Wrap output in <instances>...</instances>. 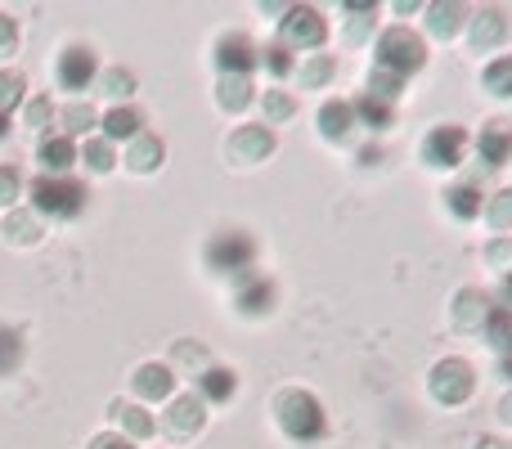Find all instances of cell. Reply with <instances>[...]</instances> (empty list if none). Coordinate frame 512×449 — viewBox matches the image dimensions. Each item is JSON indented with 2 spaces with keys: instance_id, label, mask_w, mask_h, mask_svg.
Listing matches in <instances>:
<instances>
[{
  "instance_id": "38",
  "label": "cell",
  "mask_w": 512,
  "mask_h": 449,
  "mask_svg": "<svg viewBox=\"0 0 512 449\" xmlns=\"http://www.w3.org/2000/svg\"><path fill=\"white\" fill-rule=\"evenodd\" d=\"M99 90H104L108 99H117V104H122V99L135 95V77L126 68H108L104 77H99Z\"/></svg>"
},
{
  "instance_id": "13",
  "label": "cell",
  "mask_w": 512,
  "mask_h": 449,
  "mask_svg": "<svg viewBox=\"0 0 512 449\" xmlns=\"http://www.w3.org/2000/svg\"><path fill=\"white\" fill-rule=\"evenodd\" d=\"M477 158L486 171H499L512 162V122L504 117H495V122H486L477 131Z\"/></svg>"
},
{
  "instance_id": "44",
  "label": "cell",
  "mask_w": 512,
  "mask_h": 449,
  "mask_svg": "<svg viewBox=\"0 0 512 449\" xmlns=\"http://www.w3.org/2000/svg\"><path fill=\"white\" fill-rule=\"evenodd\" d=\"M90 449H140V445L126 441V436H117V432H104V436H95V441H90Z\"/></svg>"
},
{
  "instance_id": "6",
  "label": "cell",
  "mask_w": 512,
  "mask_h": 449,
  "mask_svg": "<svg viewBox=\"0 0 512 449\" xmlns=\"http://www.w3.org/2000/svg\"><path fill=\"white\" fill-rule=\"evenodd\" d=\"M468 149H472V135L463 131L459 122H441V126H432V131H427L423 162H427V167H436V171H454V167H463Z\"/></svg>"
},
{
  "instance_id": "30",
  "label": "cell",
  "mask_w": 512,
  "mask_h": 449,
  "mask_svg": "<svg viewBox=\"0 0 512 449\" xmlns=\"http://www.w3.org/2000/svg\"><path fill=\"white\" fill-rule=\"evenodd\" d=\"M23 355H27L23 333H18V328H9V324H0V378H9V373L23 364Z\"/></svg>"
},
{
  "instance_id": "39",
  "label": "cell",
  "mask_w": 512,
  "mask_h": 449,
  "mask_svg": "<svg viewBox=\"0 0 512 449\" xmlns=\"http://www.w3.org/2000/svg\"><path fill=\"white\" fill-rule=\"evenodd\" d=\"M400 90H405V77H396V72H382V68H373V72H369V95L391 99V104H396Z\"/></svg>"
},
{
  "instance_id": "41",
  "label": "cell",
  "mask_w": 512,
  "mask_h": 449,
  "mask_svg": "<svg viewBox=\"0 0 512 449\" xmlns=\"http://www.w3.org/2000/svg\"><path fill=\"white\" fill-rule=\"evenodd\" d=\"M50 122H54V99H32L27 104V126L32 131H50Z\"/></svg>"
},
{
  "instance_id": "20",
  "label": "cell",
  "mask_w": 512,
  "mask_h": 449,
  "mask_svg": "<svg viewBox=\"0 0 512 449\" xmlns=\"http://www.w3.org/2000/svg\"><path fill=\"white\" fill-rule=\"evenodd\" d=\"M319 135L324 140H333V144H342V140H351V131H355V113H351V99H328L324 108H319Z\"/></svg>"
},
{
  "instance_id": "25",
  "label": "cell",
  "mask_w": 512,
  "mask_h": 449,
  "mask_svg": "<svg viewBox=\"0 0 512 449\" xmlns=\"http://www.w3.org/2000/svg\"><path fill=\"white\" fill-rule=\"evenodd\" d=\"M252 77H221L216 81V104L225 108V113H243V108L252 104Z\"/></svg>"
},
{
  "instance_id": "47",
  "label": "cell",
  "mask_w": 512,
  "mask_h": 449,
  "mask_svg": "<svg viewBox=\"0 0 512 449\" xmlns=\"http://www.w3.org/2000/svg\"><path fill=\"white\" fill-rule=\"evenodd\" d=\"M499 418H504V423H512V396L504 400V405H499Z\"/></svg>"
},
{
  "instance_id": "36",
  "label": "cell",
  "mask_w": 512,
  "mask_h": 449,
  "mask_svg": "<svg viewBox=\"0 0 512 449\" xmlns=\"http://www.w3.org/2000/svg\"><path fill=\"white\" fill-rule=\"evenodd\" d=\"M59 122H63V135H68V140H72V135H90V126H99V122H95V108H90V104L63 108Z\"/></svg>"
},
{
  "instance_id": "46",
  "label": "cell",
  "mask_w": 512,
  "mask_h": 449,
  "mask_svg": "<svg viewBox=\"0 0 512 449\" xmlns=\"http://www.w3.org/2000/svg\"><path fill=\"white\" fill-rule=\"evenodd\" d=\"M499 378L512 382V355H504V360H499Z\"/></svg>"
},
{
  "instance_id": "40",
  "label": "cell",
  "mask_w": 512,
  "mask_h": 449,
  "mask_svg": "<svg viewBox=\"0 0 512 449\" xmlns=\"http://www.w3.org/2000/svg\"><path fill=\"white\" fill-rule=\"evenodd\" d=\"M18 194H23V176H18V167H0V207H14Z\"/></svg>"
},
{
  "instance_id": "29",
  "label": "cell",
  "mask_w": 512,
  "mask_h": 449,
  "mask_svg": "<svg viewBox=\"0 0 512 449\" xmlns=\"http://www.w3.org/2000/svg\"><path fill=\"white\" fill-rule=\"evenodd\" d=\"M333 72H337V59H333V54H310V59L297 68V81H301L306 90H319V86H328V81H333Z\"/></svg>"
},
{
  "instance_id": "34",
  "label": "cell",
  "mask_w": 512,
  "mask_h": 449,
  "mask_svg": "<svg viewBox=\"0 0 512 449\" xmlns=\"http://www.w3.org/2000/svg\"><path fill=\"white\" fill-rule=\"evenodd\" d=\"M486 225L495 229V234H508L512 229V189H499L495 198H486Z\"/></svg>"
},
{
  "instance_id": "10",
  "label": "cell",
  "mask_w": 512,
  "mask_h": 449,
  "mask_svg": "<svg viewBox=\"0 0 512 449\" xmlns=\"http://www.w3.org/2000/svg\"><path fill=\"white\" fill-rule=\"evenodd\" d=\"M162 427H167L176 441H189V436H198L207 427V405L198 391H189V396H171L167 400V414H162Z\"/></svg>"
},
{
  "instance_id": "27",
  "label": "cell",
  "mask_w": 512,
  "mask_h": 449,
  "mask_svg": "<svg viewBox=\"0 0 512 449\" xmlns=\"http://www.w3.org/2000/svg\"><path fill=\"white\" fill-rule=\"evenodd\" d=\"M113 414H117V423H122V436H126V441H149V436L158 432L153 414H144L140 405H117Z\"/></svg>"
},
{
  "instance_id": "5",
  "label": "cell",
  "mask_w": 512,
  "mask_h": 449,
  "mask_svg": "<svg viewBox=\"0 0 512 449\" xmlns=\"http://www.w3.org/2000/svg\"><path fill=\"white\" fill-rule=\"evenodd\" d=\"M427 391H432L436 405L459 409V405H468L472 391H477V369H472L468 360H459V355H450V360H441L432 369V378H427Z\"/></svg>"
},
{
  "instance_id": "32",
  "label": "cell",
  "mask_w": 512,
  "mask_h": 449,
  "mask_svg": "<svg viewBox=\"0 0 512 449\" xmlns=\"http://www.w3.org/2000/svg\"><path fill=\"white\" fill-rule=\"evenodd\" d=\"M5 238H9V243H36V238H41V216H36V212H14V216H9V221H5Z\"/></svg>"
},
{
  "instance_id": "3",
  "label": "cell",
  "mask_w": 512,
  "mask_h": 449,
  "mask_svg": "<svg viewBox=\"0 0 512 449\" xmlns=\"http://www.w3.org/2000/svg\"><path fill=\"white\" fill-rule=\"evenodd\" d=\"M373 54H378V63H373V68L396 72V77H405V81L414 77V72L427 68V41L414 32V27H405V23L387 27V32L378 36V45H373Z\"/></svg>"
},
{
  "instance_id": "18",
  "label": "cell",
  "mask_w": 512,
  "mask_h": 449,
  "mask_svg": "<svg viewBox=\"0 0 512 449\" xmlns=\"http://www.w3.org/2000/svg\"><path fill=\"white\" fill-rule=\"evenodd\" d=\"M463 27H468V5H459V0H436V5H427V32H432L436 41H450Z\"/></svg>"
},
{
  "instance_id": "8",
  "label": "cell",
  "mask_w": 512,
  "mask_h": 449,
  "mask_svg": "<svg viewBox=\"0 0 512 449\" xmlns=\"http://www.w3.org/2000/svg\"><path fill=\"white\" fill-rule=\"evenodd\" d=\"M256 63H261V45L248 32H221V41H216V68H221V77H248Z\"/></svg>"
},
{
  "instance_id": "2",
  "label": "cell",
  "mask_w": 512,
  "mask_h": 449,
  "mask_svg": "<svg viewBox=\"0 0 512 449\" xmlns=\"http://www.w3.org/2000/svg\"><path fill=\"white\" fill-rule=\"evenodd\" d=\"M27 198L41 221H77L90 203V189L77 176H36L27 185Z\"/></svg>"
},
{
  "instance_id": "1",
  "label": "cell",
  "mask_w": 512,
  "mask_h": 449,
  "mask_svg": "<svg viewBox=\"0 0 512 449\" xmlns=\"http://www.w3.org/2000/svg\"><path fill=\"white\" fill-rule=\"evenodd\" d=\"M274 423L292 445H319L328 436L324 405H319V396H310L301 387H288L274 396Z\"/></svg>"
},
{
  "instance_id": "23",
  "label": "cell",
  "mask_w": 512,
  "mask_h": 449,
  "mask_svg": "<svg viewBox=\"0 0 512 449\" xmlns=\"http://www.w3.org/2000/svg\"><path fill=\"white\" fill-rule=\"evenodd\" d=\"M99 126H104V140L108 144H131L135 135H144V117L135 113L131 104H113Z\"/></svg>"
},
{
  "instance_id": "4",
  "label": "cell",
  "mask_w": 512,
  "mask_h": 449,
  "mask_svg": "<svg viewBox=\"0 0 512 449\" xmlns=\"http://www.w3.org/2000/svg\"><path fill=\"white\" fill-rule=\"evenodd\" d=\"M203 261H207L212 274H230V279H239V274L256 270V238L248 234V229H221V234H212Z\"/></svg>"
},
{
  "instance_id": "19",
  "label": "cell",
  "mask_w": 512,
  "mask_h": 449,
  "mask_svg": "<svg viewBox=\"0 0 512 449\" xmlns=\"http://www.w3.org/2000/svg\"><path fill=\"white\" fill-rule=\"evenodd\" d=\"M36 162L45 167V176H72V162H77V144L68 135H45L36 144Z\"/></svg>"
},
{
  "instance_id": "35",
  "label": "cell",
  "mask_w": 512,
  "mask_h": 449,
  "mask_svg": "<svg viewBox=\"0 0 512 449\" xmlns=\"http://www.w3.org/2000/svg\"><path fill=\"white\" fill-rule=\"evenodd\" d=\"M27 99V77L23 72H0V113L14 117V108Z\"/></svg>"
},
{
  "instance_id": "9",
  "label": "cell",
  "mask_w": 512,
  "mask_h": 449,
  "mask_svg": "<svg viewBox=\"0 0 512 449\" xmlns=\"http://www.w3.org/2000/svg\"><path fill=\"white\" fill-rule=\"evenodd\" d=\"M95 77H99V59L90 45H68V50L59 54V63H54V81H59L63 90H72V95L90 90Z\"/></svg>"
},
{
  "instance_id": "17",
  "label": "cell",
  "mask_w": 512,
  "mask_h": 449,
  "mask_svg": "<svg viewBox=\"0 0 512 449\" xmlns=\"http://www.w3.org/2000/svg\"><path fill=\"white\" fill-rule=\"evenodd\" d=\"M234 391H239V373L225 369V364H203L198 369V396H203V405H225V400H234Z\"/></svg>"
},
{
  "instance_id": "43",
  "label": "cell",
  "mask_w": 512,
  "mask_h": 449,
  "mask_svg": "<svg viewBox=\"0 0 512 449\" xmlns=\"http://www.w3.org/2000/svg\"><path fill=\"white\" fill-rule=\"evenodd\" d=\"M14 50H18V23L9 14H0V59L14 54Z\"/></svg>"
},
{
  "instance_id": "28",
  "label": "cell",
  "mask_w": 512,
  "mask_h": 449,
  "mask_svg": "<svg viewBox=\"0 0 512 449\" xmlns=\"http://www.w3.org/2000/svg\"><path fill=\"white\" fill-rule=\"evenodd\" d=\"M481 86H486V95H495V99H512V54H499V59L486 63Z\"/></svg>"
},
{
  "instance_id": "37",
  "label": "cell",
  "mask_w": 512,
  "mask_h": 449,
  "mask_svg": "<svg viewBox=\"0 0 512 449\" xmlns=\"http://www.w3.org/2000/svg\"><path fill=\"white\" fill-rule=\"evenodd\" d=\"M261 108H265V117H270V126H279V122H288V117L297 113V99H292L288 90H265Z\"/></svg>"
},
{
  "instance_id": "11",
  "label": "cell",
  "mask_w": 512,
  "mask_h": 449,
  "mask_svg": "<svg viewBox=\"0 0 512 449\" xmlns=\"http://www.w3.org/2000/svg\"><path fill=\"white\" fill-rule=\"evenodd\" d=\"M274 126H239V131L230 135V144H225V153H230L234 162H243V167H256V162H265L274 153Z\"/></svg>"
},
{
  "instance_id": "24",
  "label": "cell",
  "mask_w": 512,
  "mask_h": 449,
  "mask_svg": "<svg viewBox=\"0 0 512 449\" xmlns=\"http://www.w3.org/2000/svg\"><path fill=\"white\" fill-rule=\"evenodd\" d=\"M441 198H445V212H450L454 221H477V216L486 212V194H481L472 180H463V185H450Z\"/></svg>"
},
{
  "instance_id": "26",
  "label": "cell",
  "mask_w": 512,
  "mask_h": 449,
  "mask_svg": "<svg viewBox=\"0 0 512 449\" xmlns=\"http://www.w3.org/2000/svg\"><path fill=\"white\" fill-rule=\"evenodd\" d=\"M481 333H486L490 351H495L499 360H504V355H512V310H508V306H495Z\"/></svg>"
},
{
  "instance_id": "22",
  "label": "cell",
  "mask_w": 512,
  "mask_h": 449,
  "mask_svg": "<svg viewBox=\"0 0 512 449\" xmlns=\"http://www.w3.org/2000/svg\"><path fill=\"white\" fill-rule=\"evenodd\" d=\"M490 310H495V301H490L486 292L463 288L459 297H454V324H459V328H472V333H481V328H486V319H490Z\"/></svg>"
},
{
  "instance_id": "33",
  "label": "cell",
  "mask_w": 512,
  "mask_h": 449,
  "mask_svg": "<svg viewBox=\"0 0 512 449\" xmlns=\"http://www.w3.org/2000/svg\"><path fill=\"white\" fill-rule=\"evenodd\" d=\"M81 162H86L90 171H99V176H108V171L117 167V149L99 135V140H86V149H81Z\"/></svg>"
},
{
  "instance_id": "14",
  "label": "cell",
  "mask_w": 512,
  "mask_h": 449,
  "mask_svg": "<svg viewBox=\"0 0 512 449\" xmlns=\"http://www.w3.org/2000/svg\"><path fill=\"white\" fill-rule=\"evenodd\" d=\"M131 387H135V396L140 400H153V405H162V400H171L176 396V369L171 364H140L135 369V378H131Z\"/></svg>"
},
{
  "instance_id": "15",
  "label": "cell",
  "mask_w": 512,
  "mask_h": 449,
  "mask_svg": "<svg viewBox=\"0 0 512 449\" xmlns=\"http://www.w3.org/2000/svg\"><path fill=\"white\" fill-rule=\"evenodd\" d=\"M468 41L472 50H499L508 41V14L504 9H477L468 18Z\"/></svg>"
},
{
  "instance_id": "31",
  "label": "cell",
  "mask_w": 512,
  "mask_h": 449,
  "mask_svg": "<svg viewBox=\"0 0 512 449\" xmlns=\"http://www.w3.org/2000/svg\"><path fill=\"white\" fill-rule=\"evenodd\" d=\"M261 68L270 72V77H292V72H297V54L283 41H270V45H261Z\"/></svg>"
},
{
  "instance_id": "16",
  "label": "cell",
  "mask_w": 512,
  "mask_h": 449,
  "mask_svg": "<svg viewBox=\"0 0 512 449\" xmlns=\"http://www.w3.org/2000/svg\"><path fill=\"white\" fill-rule=\"evenodd\" d=\"M351 113H355V126H364V131H373V135H382V131L396 126V104H391V99L369 95V90L351 99Z\"/></svg>"
},
{
  "instance_id": "7",
  "label": "cell",
  "mask_w": 512,
  "mask_h": 449,
  "mask_svg": "<svg viewBox=\"0 0 512 449\" xmlns=\"http://www.w3.org/2000/svg\"><path fill=\"white\" fill-rule=\"evenodd\" d=\"M279 41L288 50H319L328 41V18L315 5H288V14L279 18Z\"/></svg>"
},
{
  "instance_id": "21",
  "label": "cell",
  "mask_w": 512,
  "mask_h": 449,
  "mask_svg": "<svg viewBox=\"0 0 512 449\" xmlns=\"http://www.w3.org/2000/svg\"><path fill=\"white\" fill-rule=\"evenodd\" d=\"M122 162H126L131 171H140V176H149V171H158L162 162H167V144H162L158 135L144 131V135H135V140L126 144V158H122Z\"/></svg>"
},
{
  "instance_id": "42",
  "label": "cell",
  "mask_w": 512,
  "mask_h": 449,
  "mask_svg": "<svg viewBox=\"0 0 512 449\" xmlns=\"http://www.w3.org/2000/svg\"><path fill=\"white\" fill-rule=\"evenodd\" d=\"M486 261L495 265L499 274H512V238H499V243L486 247Z\"/></svg>"
},
{
  "instance_id": "45",
  "label": "cell",
  "mask_w": 512,
  "mask_h": 449,
  "mask_svg": "<svg viewBox=\"0 0 512 449\" xmlns=\"http://www.w3.org/2000/svg\"><path fill=\"white\" fill-rule=\"evenodd\" d=\"M9 131H14V117H9V113H0V144L9 140Z\"/></svg>"
},
{
  "instance_id": "12",
  "label": "cell",
  "mask_w": 512,
  "mask_h": 449,
  "mask_svg": "<svg viewBox=\"0 0 512 449\" xmlns=\"http://www.w3.org/2000/svg\"><path fill=\"white\" fill-rule=\"evenodd\" d=\"M234 310L248 315V319L270 315L274 310V283L265 279V274H256V270L239 274V279H234Z\"/></svg>"
}]
</instances>
